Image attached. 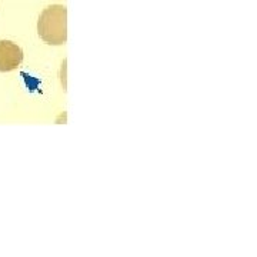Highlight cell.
I'll return each instance as SVG.
<instances>
[{
  "mask_svg": "<svg viewBox=\"0 0 257 257\" xmlns=\"http://www.w3.org/2000/svg\"><path fill=\"white\" fill-rule=\"evenodd\" d=\"M37 33L47 45H64L67 40V8L53 5L43 10L37 20Z\"/></svg>",
  "mask_w": 257,
  "mask_h": 257,
  "instance_id": "obj_1",
  "label": "cell"
},
{
  "mask_svg": "<svg viewBox=\"0 0 257 257\" xmlns=\"http://www.w3.org/2000/svg\"><path fill=\"white\" fill-rule=\"evenodd\" d=\"M23 62V50L10 40H0V72L6 73L18 69Z\"/></svg>",
  "mask_w": 257,
  "mask_h": 257,
  "instance_id": "obj_2",
  "label": "cell"
}]
</instances>
